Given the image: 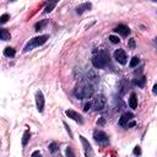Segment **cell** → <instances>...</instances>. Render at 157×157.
<instances>
[{"mask_svg": "<svg viewBox=\"0 0 157 157\" xmlns=\"http://www.w3.org/2000/svg\"><path fill=\"white\" fill-rule=\"evenodd\" d=\"M129 47L131 48V49H134L135 48V41L131 38V39H129Z\"/></svg>", "mask_w": 157, "mask_h": 157, "instance_id": "obj_27", "label": "cell"}, {"mask_svg": "<svg viewBox=\"0 0 157 157\" xmlns=\"http://www.w3.org/2000/svg\"><path fill=\"white\" fill-rule=\"evenodd\" d=\"M152 91H154V93H156V92H157V85H155V86H154V90H152Z\"/></svg>", "mask_w": 157, "mask_h": 157, "instance_id": "obj_31", "label": "cell"}, {"mask_svg": "<svg viewBox=\"0 0 157 157\" xmlns=\"http://www.w3.org/2000/svg\"><path fill=\"white\" fill-rule=\"evenodd\" d=\"M16 54V51L14 48H11V47H6L5 49H4V55L5 57H9V58H12V57H15Z\"/></svg>", "mask_w": 157, "mask_h": 157, "instance_id": "obj_16", "label": "cell"}, {"mask_svg": "<svg viewBox=\"0 0 157 157\" xmlns=\"http://www.w3.org/2000/svg\"><path fill=\"white\" fill-rule=\"evenodd\" d=\"M65 125V128H67V130H68V133H69V135H70V138H73V134H71V131H70V129H69V126L67 125V124H64Z\"/></svg>", "mask_w": 157, "mask_h": 157, "instance_id": "obj_30", "label": "cell"}, {"mask_svg": "<svg viewBox=\"0 0 157 157\" xmlns=\"http://www.w3.org/2000/svg\"><path fill=\"white\" fill-rule=\"evenodd\" d=\"M49 150H51V152H57L58 150H59V146H58V144L57 142H52L51 145H49Z\"/></svg>", "mask_w": 157, "mask_h": 157, "instance_id": "obj_22", "label": "cell"}, {"mask_svg": "<svg viewBox=\"0 0 157 157\" xmlns=\"http://www.w3.org/2000/svg\"><path fill=\"white\" fill-rule=\"evenodd\" d=\"M30 138H31L30 130H26V131L23 133V136H22V145H23V146L27 145V142H28V140H30Z\"/></svg>", "mask_w": 157, "mask_h": 157, "instance_id": "obj_17", "label": "cell"}, {"mask_svg": "<svg viewBox=\"0 0 157 157\" xmlns=\"http://www.w3.org/2000/svg\"><path fill=\"white\" fill-rule=\"evenodd\" d=\"M11 38L10 32L5 30V28H0V39L1 41H9Z\"/></svg>", "mask_w": 157, "mask_h": 157, "instance_id": "obj_15", "label": "cell"}, {"mask_svg": "<svg viewBox=\"0 0 157 157\" xmlns=\"http://www.w3.org/2000/svg\"><path fill=\"white\" fill-rule=\"evenodd\" d=\"M139 63H140L139 58H138V57H134L133 59H131V61H130L129 67H130V68H135V67H138V64H139Z\"/></svg>", "mask_w": 157, "mask_h": 157, "instance_id": "obj_21", "label": "cell"}, {"mask_svg": "<svg viewBox=\"0 0 157 157\" xmlns=\"http://www.w3.org/2000/svg\"><path fill=\"white\" fill-rule=\"evenodd\" d=\"M109 63V55L107 54L104 51L98 52L96 55L92 58V64L96 69H103L107 67V64Z\"/></svg>", "mask_w": 157, "mask_h": 157, "instance_id": "obj_2", "label": "cell"}, {"mask_svg": "<svg viewBox=\"0 0 157 157\" xmlns=\"http://www.w3.org/2000/svg\"><path fill=\"white\" fill-rule=\"evenodd\" d=\"M36 106H37L38 112L42 113L44 109V96L41 91H37V93H36Z\"/></svg>", "mask_w": 157, "mask_h": 157, "instance_id": "obj_8", "label": "cell"}, {"mask_svg": "<svg viewBox=\"0 0 157 157\" xmlns=\"http://www.w3.org/2000/svg\"><path fill=\"white\" fill-rule=\"evenodd\" d=\"M98 80H100V77H98V75L93 71V70H91V71H88L87 74H86V80L85 81H87L90 85L97 84Z\"/></svg>", "mask_w": 157, "mask_h": 157, "instance_id": "obj_10", "label": "cell"}, {"mask_svg": "<svg viewBox=\"0 0 157 157\" xmlns=\"http://www.w3.org/2000/svg\"><path fill=\"white\" fill-rule=\"evenodd\" d=\"M65 114H67L69 118H71L73 120L77 122V123H80V124L84 123V119H82L81 114H78L77 112H75V110H73V109H68L67 112H65Z\"/></svg>", "mask_w": 157, "mask_h": 157, "instance_id": "obj_9", "label": "cell"}, {"mask_svg": "<svg viewBox=\"0 0 157 157\" xmlns=\"http://www.w3.org/2000/svg\"><path fill=\"white\" fill-rule=\"evenodd\" d=\"M109 41H110V42H112V43H119V42H120V39H119V37H117V36H114V35H112V36H109Z\"/></svg>", "mask_w": 157, "mask_h": 157, "instance_id": "obj_24", "label": "cell"}, {"mask_svg": "<svg viewBox=\"0 0 157 157\" xmlns=\"http://www.w3.org/2000/svg\"><path fill=\"white\" fill-rule=\"evenodd\" d=\"M134 154L135 155H140V154H141V148H140V146H136L134 148Z\"/></svg>", "mask_w": 157, "mask_h": 157, "instance_id": "obj_26", "label": "cell"}, {"mask_svg": "<svg viewBox=\"0 0 157 157\" xmlns=\"http://www.w3.org/2000/svg\"><path fill=\"white\" fill-rule=\"evenodd\" d=\"M119 35H122L123 37H126V36H129L130 33V30H129V27L125 26V25H119L118 27H115V30H114Z\"/></svg>", "mask_w": 157, "mask_h": 157, "instance_id": "obj_12", "label": "cell"}, {"mask_svg": "<svg viewBox=\"0 0 157 157\" xmlns=\"http://www.w3.org/2000/svg\"><path fill=\"white\" fill-rule=\"evenodd\" d=\"M129 106H130V108H133V109L138 108V98H136V94H135V93H131V94H130Z\"/></svg>", "mask_w": 157, "mask_h": 157, "instance_id": "obj_14", "label": "cell"}, {"mask_svg": "<svg viewBox=\"0 0 157 157\" xmlns=\"http://www.w3.org/2000/svg\"><path fill=\"white\" fill-rule=\"evenodd\" d=\"M106 102H107V100L103 94H97V96L94 97V100H93L91 106H93V108L96 110H102L106 106Z\"/></svg>", "mask_w": 157, "mask_h": 157, "instance_id": "obj_5", "label": "cell"}, {"mask_svg": "<svg viewBox=\"0 0 157 157\" xmlns=\"http://www.w3.org/2000/svg\"><path fill=\"white\" fill-rule=\"evenodd\" d=\"M80 140H81L82 146H84L85 157H93V156H94V152H93V150H92V147H91V145H90V142L84 138V136H80Z\"/></svg>", "mask_w": 157, "mask_h": 157, "instance_id": "obj_6", "label": "cell"}, {"mask_svg": "<svg viewBox=\"0 0 157 157\" xmlns=\"http://www.w3.org/2000/svg\"><path fill=\"white\" fill-rule=\"evenodd\" d=\"M114 59L118 61L119 64H122V65H124V64H126V53H125V51H123V49H117V51L114 52Z\"/></svg>", "mask_w": 157, "mask_h": 157, "instance_id": "obj_7", "label": "cell"}, {"mask_svg": "<svg viewBox=\"0 0 157 157\" xmlns=\"http://www.w3.org/2000/svg\"><path fill=\"white\" fill-rule=\"evenodd\" d=\"M91 6H92V5H91L90 3H85V4H82V5L76 7V12H77V14H84L86 10H90L91 9Z\"/></svg>", "mask_w": 157, "mask_h": 157, "instance_id": "obj_13", "label": "cell"}, {"mask_svg": "<svg viewBox=\"0 0 157 157\" xmlns=\"http://www.w3.org/2000/svg\"><path fill=\"white\" fill-rule=\"evenodd\" d=\"M65 154H67V157H75V155H74V152H73V148L70 147V146L67 148V151H65Z\"/></svg>", "mask_w": 157, "mask_h": 157, "instance_id": "obj_25", "label": "cell"}, {"mask_svg": "<svg viewBox=\"0 0 157 157\" xmlns=\"http://www.w3.org/2000/svg\"><path fill=\"white\" fill-rule=\"evenodd\" d=\"M145 82H146V77L145 76H141L138 80H135V85H138L139 87H144L145 86Z\"/></svg>", "mask_w": 157, "mask_h": 157, "instance_id": "obj_18", "label": "cell"}, {"mask_svg": "<svg viewBox=\"0 0 157 157\" xmlns=\"http://www.w3.org/2000/svg\"><path fill=\"white\" fill-rule=\"evenodd\" d=\"M48 23V21L47 20H43V21H41V22H38V23H36V26H35V28H36V31H41L42 28L45 26V25Z\"/></svg>", "mask_w": 157, "mask_h": 157, "instance_id": "obj_19", "label": "cell"}, {"mask_svg": "<svg viewBox=\"0 0 157 157\" xmlns=\"http://www.w3.org/2000/svg\"><path fill=\"white\" fill-rule=\"evenodd\" d=\"M48 38H49L48 35H43V36H38V37H35V38H32L30 42L26 44V47H25V52L32 51L33 48H37V47H39V45L44 44L45 42H47Z\"/></svg>", "mask_w": 157, "mask_h": 157, "instance_id": "obj_3", "label": "cell"}, {"mask_svg": "<svg viewBox=\"0 0 157 157\" xmlns=\"http://www.w3.org/2000/svg\"><path fill=\"white\" fill-rule=\"evenodd\" d=\"M91 108V103L90 102H87V103H86V104L84 106V110H85V112H87V110Z\"/></svg>", "mask_w": 157, "mask_h": 157, "instance_id": "obj_28", "label": "cell"}, {"mask_svg": "<svg viewBox=\"0 0 157 157\" xmlns=\"http://www.w3.org/2000/svg\"><path fill=\"white\" fill-rule=\"evenodd\" d=\"M57 6V3L55 1H52V3H49L47 6H45V9H44V12H51L54 7Z\"/></svg>", "mask_w": 157, "mask_h": 157, "instance_id": "obj_20", "label": "cell"}, {"mask_svg": "<svg viewBox=\"0 0 157 157\" xmlns=\"http://www.w3.org/2000/svg\"><path fill=\"white\" fill-rule=\"evenodd\" d=\"M9 14H4V15H1L0 16V23H5V22H7V20H9Z\"/></svg>", "mask_w": 157, "mask_h": 157, "instance_id": "obj_23", "label": "cell"}, {"mask_svg": "<svg viewBox=\"0 0 157 157\" xmlns=\"http://www.w3.org/2000/svg\"><path fill=\"white\" fill-rule=\"evenodd\" d=\"M74 94L78 100H87V98H91V96L93 94V87L87 81H82L75 87Z\"/></svg>", "mask_w": 157, "mask_h": 157, "instance_id": "obj_1", "label": "cell"}, {"mask_svg": "<svg viewBox=\"0 0 157 157\" xmlns=\"http://www.w3.org/2000/svg\"><path fill=\"white\" fill-rule=\"evenodd\" d=\"M93 139L98 145H107L109 142V139H108V135H107L104 131H101V130H96L93 133Z\"/></svg>", "mask_w": 157, "mask_h": 157, "instance_id": "obj_4", "label": "cell"}, {"mask_svg": "<svg viewBox=\"0 0 157 157\" xmlns=\"http://www.w3.org/2000/svg\"><path fill=\"white\" fill-rule=\"evenodd\" d=\"M31 157H42V155H41V152H39V151H35L33 154H32Z\"/></svg>", "mask_w": 157, "mask_h": 157, "instance_id": "obj_29", "label": "cell"}, {"mask_svg": "<svg viewBox=\"0 0 157 157\" xmlns=\"http://www.w3.org/2000/svg\"><path fill=\"white\" fill-rule=\"evenodd\" d=\"M133 117L134 115L131 114V113H124L123 115H122V118L119 119V125H122V126H128V124H129V122L133 119Z\"/></svg>", "mask_w": 157, "mask_h": 157, "instance_id": "obj_11", "label": "cell"}]
</instances>
